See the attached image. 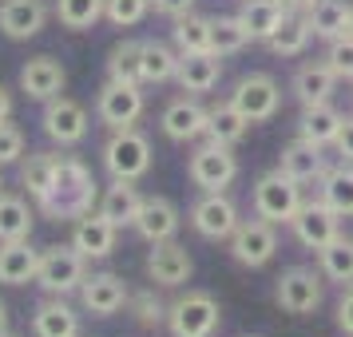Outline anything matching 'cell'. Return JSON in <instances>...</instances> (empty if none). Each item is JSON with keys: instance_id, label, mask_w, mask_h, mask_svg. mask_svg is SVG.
I'll return each mask as SVG.
<instances>
[{"instance_id": "cell-16", "label": "cell", "mask_w": 353, "mask_h": 337, "mask_svg": "<svg viewBox=\"0 0 353 337\" xmlns=\"http://www.w3.org/2000/svg\"><path fill=\"white\" fill-rule=\"evenodd\" d=\"M207 119H210V108L183 96L175 103H167V112H163V135L171 143H194V139L207 135Z\"/></svg>"}, {"instance_id": "cell-7", "label": "cell", "mask_w": 353, "mask_h": 337, "mask_svg": "<svg viewBox=\"0 0 353 337\" xmlns=\"http://www.w3.org/2000/svg\"><path fill=\"white\" fill-rule=\"evenodd\" d=\"M187 175L199 191H226L234 178H239V159L230 155V147L223 143H203L191 151V163H187Z\"/></svg>"}, {"instance_id": "cell-33", "label": "cell", "mask_w": 353, "mask_h": 337, "mask_svg": "<svg viewBox=\"0 0 353 337\" xmlns=\"http://www.w3.org/2000/svg\"><path fill=\"white\" fill-rule=\"evenodd\" d=\"M210 24L214 17H199V12H187L171 24V40H175V52L187 56V52H214L210 48Z\"/></svg>"}, {"instance_id": "cell-25", "label": "cell", "mask_w": 353, "mask_h": 337, "mask_svg": "<svg viewBox=\"0 0 353 337\" xmlns=\"http://www.w3.org/2000/svg\"><path fill=\"white\" fill-rule=\"evenodd\" d=\"M139 207H143V194L135 191L128 178H112V187L99 194V203H96L99 214H103L108 223H115L119 230H123V226H135Z\"/></svg>"}, {"instance_id": "cell-29", "label": "cell", "mask_w": 353, "mask_h": 337, "mask_svg": "<svg viewBox=\"0 0 353 337\" xmlns=\"http://www.w3.org/2000/svg\"><path fill=\"white\" fill-rule=\"evenodd\" d=\"M246 131H250V119L226 99V103H214L210 108V119H207V139L210 143H223V147H234L246 139Z\"/></svg>"}, {"instance_id": "cell-53", "label": "cell", "mask_w": 353, "mask_h": 337, "mask_svg": "<svg viewBox=\"0 0 353 337\" xmlns=\"http://www.w3.org/2000/svg\"><path fill=\"white\" fill-rule=\"evenodd\" d=\"M0 194H4V178H0Z\"/></svg>"}, {"instance_id": "cell-41", "label": "cell", "mask_w": 353, "mask_h": 337, "mask_svg": "<svg viewBox=\"0 0 353 337\" xmlns=\"http://www.w3.org/2000/svg\"><path fill=\"white\" fill-rule=\"evenodd\" d=\"M151 12V0H103V17L115 28H135Z\"/></svg>"}, {"instance_id": "cell-24", "label": "cell", "mask_w": 353, "mask_h": 337, "mask_svg": "<svg viewBox=\"0 0 353 337\" xmlns=\"http://www.w3.org/2000/svg\"><path fill=\"white\" fill-rule=\"evenodd\" d=\"M325 147H314L305 143V139H294L290 147H282V159H278V171L282 175H290L294 183H314V178H321L330 167H325V155H321Z\"/></svg>"}, {"instance_id": "cell-22", "label": "cell", "mask_w": 353, "mask_h": 337, "mask_svg": "<svg viewBox=\"0 0 353 337\" xmlns=\"http://www.w3.org/2000/svg\"><path fill=\"white\" fill-rule=\"evenodd\" d=\"M36 270H40V250L28 238L0 242V282L4 286H28L36 282Z\"/></svg>"}, {"instance_id": "cell-27", "label": "cell", "mask_w": 353, "mask_h": 337, "mask_svg": "<svg viewBox=\"0 0 353 337\" xmlns=\"http://www.w3.org/2000/svg\"><path fill=\"white\" fill-rule=\"evenodd\" d=\"M337 88V76L330 72V64H302L294 72V96L302 108H314V103H330Z\"/></svg>"}, {"instance_id": "cell-5", "label": "cell", "mask_w": 353, "mask_h": 337, "mask_svg": "<svg viewBox=\"0 0 353 337\" xmlns=\"http://www.w3.org/2000/svg\"><path fill=\"white\" fill-rule=\"evenodd\" d=\"M103 167L112 178H143L151 171V143H147L143 131L135 127H123V131H112V139L103 143Z\"/></svg>"}, {"instance_id": "cell-13", "label": "cell", "mask_w": 353, "mask_h": 337, "mask_svg": "<svg viewBox=\"0 0 353 337\" xmlns=\"http://www.w3.org/2000/svg\"><path fill=\"white\" fill-rule=\"evenodd\" d=\"M191 226L210 242H230V234L239 230V207L226 198V191H207L191 207Z\"/></svg>"}, {"instance_id": "cell-35", "label": "cell", "mask_w": 353, "mask_h": 337, "mask_svg": "<svg viewBox=\"0 0 353 337\" xmlns=\"http://www.w3.org/2000/svg\"><path fill=\"white\" fill-rule=\"evenodd\" d=\"M36 214L20 194H0V242H20L32 234Z\"/></svg>"}, {"instance_id": "cell-26", "label": "cell", "mask_w": 353, "mask_h": 337, "mask_svg": "<svg viewBox=\"0 0 353 337\" xmlns=\"http://www.w3.org/2000/svg\"><path fill=\"white\" fill-rule=\"evenodd\" d=\"M345 123V115L337 112L334 103H314V108H302V119H298V139L314 147H330L337 143V131Z\"/></svg>"}, {"instance_id": "cell-23", "label": "cell", "mask_w": 353, "mask_h": 337, "mask_svg": "<svg viewBox=\"0 0 353 337\" xmlns=\"http://www.w3.org/2000/svg\"><path fill=\"white\" fill-rule=\"evenodd\" d=\"M32 334L36 337H80V314L64 298H44L32 309Z\"/></svg>"}, {"instance_id": "cell-38", "label": "cell", "mask_w": 353, "mask_h": 337, "mask_svg": "<svg viewBox=\"0 0 353 337\" xmlns=\"http://www.w3.org/2000/svg\"><path fill=\"white\" fill-rule=\"evenodd\" d=\"M250 40H254V36L242 24V17H219L210 24V48L219 52V56H239Z\"/></svg>"}, {"instance_id": "cell-9", "label": "cell", "mask_w": 353, "mask_h": 337, "mask_svg": "<svg viewBox=\"0 0 353 337\" xmlns=\"http://www.w3.org/2000/svg\"><path fill=\"white\" fill-rule=\"evenodd\" d=\"M230 103H234L250 123H266V119H274L278 108H282V92H278V83H274L270 76L250 72V76H242V80L234 83Z\"/></svg>"}, {"instance_id": "cell-40", "label": "cell", "mask_w": 353, "mask_h": 337, "mask_svg": "<svg viewBox=\"0 0 353 337\" xmlns=\"http://www.w3.org/2000/svg\"><path fill=\"white\" fill-rule=\"evenodd\" d=\"M103 17V0H56V20L68 32H88Z\"/></svg>"}, {"instance_id": "cell-43", "label": "cell", "mask_w": 353, "mask_h": 337, "mask_svg": "<svg viewBox=\"0 0 353 337\" xmlns=\"http://www.w3.org/2000/svg\"><path fill=\"white\" fill-rule=\"evenodd\" d=\"M24 159V131L17 123H0V167H8V163H20Z\"/></svg>"}, {"instance_id": "cell-2", "label": "cell", "mask_w": 353, "mask_h": 337, "mask_svg": "<svg viewBox=\"0 0 353 337\" xmlns=\"http://www.w3.org/2000/svg\"><path fill=\"white\" fill-rule=\"evenodd\" d=\"M83 278H88V258L68 242V246H48L40 250V270H36V286L52 294V298H68L80 294Z\"/></svg>"}, {"instance_id": "cell-49", "label": "cell", "mask_w": 353, "mask_h": 337, "mask_svg": "<svg viewBox=\"0 0 353 337\" xmlns=\"http://www.w3.org/2000/svg\"><path fill=\"white\" fill-rule=\"evenodd\" d=\"M282 8H286V12H305L310 0H282Z\"/></svg>"}, {"instance_id": "cell-10", "label": "cell", "mask_w": 353, "mask_h": 337, "mask_svg": "<svg viewBox=\"0 0 353 337\" xmlns=\"http://www.w3.org/2000/svg\"><path fill=\"white\" fill-rule=\"evenodd\" d=\"M278 254V230L274 223L266 218H250V223H239V230L230 234V258L239 262V266H266L270 258Z\"/></svg>"}, {"instance_id": "cell-6", "label": "cell", "mask_w": 353, "mask_h": 337, "mask_svg": "<svg viewBox=\"0 0 353 337\" xmlns=\"http://www.w3.org/2000/svg\"><path fill=\"white\" fill-rule=\"evenodd\" d=\"M143 83H123V80H108L96 96V119L103 127L123 131L135 127L139 115H143Z\"/></svg>"}, {"instance_id": "cell-28", "label": "cell", "mask_w": 353, "mask_h": 337, "mask_svg": "<svg viewBox=\"0 0 353 337\" xmlns=\"http://www.w3.org/2000/svg\"><path fill=\"white\" fill-rule=\"evenodd\" d=\"M305 20H310V32L330 44V40L350 32V4L345 0H310Z\"/></svg>"}, {"instance_id": "cell-18", "label": "cell", "mask_w": 353, "mask_h": 337, "mask_svg": "<svg viewBox=\"0 0 353 337\" xmlns=\"http://www.w3.org/2000/svg\"><path fill=\"white\" fill-rule=\"evenodd\" d=\"M48 24L44 0H0V32L8 40H32Z\"/></svg>"}, {"instance_id": "cell-37", "label": "cell", "mask_w": 353, "mask_h": 337, "mask_svg": "<svg viewBox=\"0 0 353 337\" xmlns=\"http://www.w3.org/2000/svg\"><path fill=\"white\" fill-rule=\"evenodd\" d=\"M321 198H325L341 218H350L353 214V163L330 167V171L321 175Z\"/></svg>"}, {"instance_id": "cell-42", "label": "cell", "mask_w": 353, "mask_h": 337, "mask_svg": "<svg viewBox=\"0 0 353 337\" xmlns=\"http://www.w3.org/2000/svg\"><path fill=\"white\" fill-rule=\"evenodd\" d=\"M325 64L334 72L337 80H353V36H337L330 40V52H325Z\"/></svg>"}, {"instance_id": "cell-36", "label": "cell", "mask_w": 353, "mask_h": 337, "mask_svg": "<svg viewBox=\"0 0 353 337\" xmlns=\"http://www.w3.org/2000/svg\"><path fill=\"white\" fill-rule=\"evenodd\" d=\"M318 262H321V274H325L330 282L353 286V238L350 234H337L330 246H321Z\"/></svg>"}, {"instance_id": "cell-31", "label": "cell", "mask_w": 353, "mask_h": 337, "mask_svg": "<svg viewBox=\"0 0 353 337\" xmlns=\"http://www.w3.org/2000/svg\"><path fill=\"white\" fill-rule=\"evenodd\" d=\"M56 163H60V155H52V151H36V155H28V159L20 163V187L36 198V207H40L52 191Z\"/></svg>"}, {"instance_id": "cell-46", "label": "cell", "mask_w": 353, "mask_h": 337, "mask_svg": "<svg viewBox=\"0 0 353 337\" xmlns=\"http://www.w3.org/2000/svg\"><path fill=\"white\" fill-rule=\"evenodd\" d=\"M151 8L159 12V17H167V20H179V17H187L194 8V0H151Z\"/></svg>"}, {"instance_id": "cell-32", "label": "cell", "mask_w": 353, "mask_h": 337, "mask_svg": "<svg viewBox=\"0 0 353 337\" xmlns=\"http://www.w3.org/2000/svg\"><path fill=\"white\" fill-rule=\"evenodd\" d=\"M239 17H242V24L250 28V36L266 44V40L278 32V24L286 20V8H282V0H242Z\"/></svg>"}, {"instance_id": "cell-45", "label": "cell", "mask_w": 353, "mask_h": 337, "mask_svg": "<svg viewBox=\"0 0 353 337\" xmlns=\"http://www.w3.org/2000/svg\"><path fill=\"white\" fill-rule=\"evenodd\" d=\"M337 329L345 337H353V286H345L341 302H337Z\"/></svg>"}, {"instance_id": "cell-44", "label": "cell", "mask_w": 353, "mask_h": 337, "mask_svg": "<svg viewBox=\"0 0 353 337\" xmlns=\"http://www.w3.org/2000/svg\"><path fill=\"white\" fill-rule=\"evenodd\" d=\"M131 309H135V321H139V325H159V321L167 318V309L155 302V294H151V289L135 294V298H131Z\"/></svg>"}, {"instance_id": "cell-21", "label": "cell", "mask_w": 353, "mask_h": 337, "mask_svg": "<svg viewBox=\"0 0 353 337\" xmlns=\"http://www.w3.org/2000/svg\"><path fill=\"white\" fill-rule=\"evenodd\" d=\"M219 76H223V56L219 52H187V56H179L175 80L183 92L203 96V92H210L219 83Z\"/></svg>"}, {"instance_id": "cell-1", "label": "cell", "mask_w": 353, "mask_h": 337, "mask_svg": "<svg viewBox=\"0 0 353 337\" xmlns=\"http://www.w3.org/2000/svg\"><path fill=\"white\" fill-rule=\"evenodd\" d=\"M96 203H99V187H96V178H92V171L76 155H60L52 191L40 203L44 218H52V223H76L83 214H92Z\"/></svg>"}, {"instance_id": "cell-15", "label": "cell", "mask_w": 353, "mask_h": 337, "mask_svg": "<svg viewBox=\"0 0 353 337\" xmlns=\"http://www.w3.org/2000/svg\"><path fill=\"white\" fill-rule=\"evenodd\" d=\"M191 270H194L191 254H187V246H179L175 238L155 242L151 254H147V278H151L155 286L175 289V286H183V282L191 278Z\"/></svg>"}, {"instance_id": "cell-51", "label": "cell", "mask_w": 353, "mask_h": 337, "mask_svg": "<svg viewBox=\"0 0 353 337\" xmlns=\"http://www.w3.org/2000/svg\"><path fill=\"white\" fill-rule=\"evenodd\" d=\"M350 36H353V4H350Z\"/></svg>"}, {"instance_id": "cell-20", "label": "cell", "mask_w": 353, "mask_h": 337, "mask_svg": "<svg viewBox=\"0 0 353 337\" xmlns=\"http://www.w3.org/2000/svg\"><path fill=\"white\" fill-rule=\"evenodd\" d=\"M135 234L143 242H167L179 234V207L163 194H147L143 207H139V218H135Z\"/></svg>"}, {"instance_id": "cell-17", "label": "cell", "mask_w": 353, "mask_h": 337, "mask_svg": "<svg viewBox=\"0 0 353 337\" xmlns=\"http://www.w3.org/2000/svg\"><path fill=\"white\" fill-rule=\"evenodd\" d=\"M115 238H119V226L108 223L99 210L83 214V218H76V226H72V246H76L88 262H99V258L112 254Z\"/></svg>"}, {"instance_id": "cell-11", "label": "cell", "mask_w": 353, "mask_h": 337, "mask_svg": "<svg viewBox=\"0 0 353 337\" xmlns=\"http://www.w3.org/2000/svg\"><path fill=\"white\" fill-rule=\"evenodd\" d=\"M274 302L282 305L286 314H294V318L314 314L321 305V278L310 266H290L278 278V286H274Z\"/></svg>"}, {"instance_id": "cell-48", "label": "cell", "mask_w": 353, "mask_h": 337, "mask_svg": "<svg viewBox=\"0 0 353 337\" xmlns=\"http://www.w3.org/2000/svg\"><path fill=\"white\" fill-rule=\"evenodd\" d=\"M4 119H12V92L0 83V123H4Z\"/></svg>"}, {"instance_id": "cell-14", "label": "cell", "mask_w": 353, "mask_h": 337, "mask_svg": "<svg viewBox=\"0 0 353 337\" xmlns=\"http://www.w3.org/2000/svg\"><path fill=\"white\" fill-rule=\"evenodd\" d=\"M128 302H131V294H128V282H123L119 274L99 270V274H88V278H83V286H80L83 314H92V318H112V314H119Z\"/></svg>"}, {"instance_id": "cell-34", "label": "cell", "mask_w": 353, "mask_h": 337, "mask_svg": "<svg viewBox=\"0 0 353 337\" xmlns=\"http://www.w3.org/2000/svg\"><path fill=\"white\" fill-rule=\"evenodd\" d=\"M108 80L143 83V40H119L108 52Z\"/></svg>"}, {"instance_id": "cell-19", "label": "cell", "mask_w": 353, "mask_h": 337, "mask_svg": "<svg viewBox=\"0 0 353 337\" xmlns=\"http://www.w3.org/2000/svg\"><path fill=\"white\" fill-rule=\"evenodd\" d=\"M68 83V72L60 60H52V56H36L28 64L20 68V92L28 99H40V103H48L64 92Z\"/></svg>"}, {"instance_id": "cell-12", "label": "cell", "mask_w": 353, "mask_h": 337, "mask_svg": "<svg viewBox=\"0 0 353 337\" xmlns=\"http://www.w3.org/2000/svg\"><path fill=\"white\" fill-rule=\"evenodd\" d=\"M40 127L48 135L52 143L60 147H76L88 139V112H83V103L68 96H56L44 103V115H40Z\"/></svg>"}, {"instance_id": "cell-39", "label": "cell", "mask_w": 353, "mask_h": 337, "mask_svg": "<svg viewBox=\"0 0 353 337\" xmlns=\"http://www.w3.org/2000/svg\"><path fill=\"white\" fill-rule=\"evenodd\" d=\"M179 72V52L159 44V40H143V83H167Z\"/></svg>"}, {"instance_id": "cell-30", "label": "cell", "mask_w": 353, "mask_h": 337, "mask_svg": "<svg viewBox=\"0 0 353 337\" xmlns=\"http://www.w3.org/2000/svg\"><path fill=\"white\" fill-rule=\"evenodd\" d=\"M310 40H314V32H310L305 12H286V20L278 24V32L266 40V48H270L274 56L290 60V56H302V52L310 48Z\"/></svg>"}, {"instance_id": "cell-50", "label": "cell", "mask_w": 353, "mask_h": 337, "mask_svg": "<svg viewBox=\"0 0 353 337\" xmlns=\"http://www.w3.org/2000/svg\"><path fill=\"white\" fill-rule=\"evenodd\" d=\"M4 329H8V305L0 302V334H4Z\"/></svg>"}, {"instance_id": "cell-4", "label": "cell", "mask_w": 353, "mask_h": 337, "mask_svg": "<svg viewBox=\"0 0 353 337\" xmlns=\"http://www.w3.org/2000/svg\"><path fill=\"white\" fill-rule=\"evenodd\" d=\"M302 203H305L302 183H294L282 171H270V175H262L254 183V214L266 218V223H274V226H290Z\"/></svg>"}, {"instance_id": "cell-52", "label": "cell", "mask_w": 353, "mask_h": 337, "mask_svg": "<svg viewBox=\"0 0 353 337\" xmlns=\"http://www.w3.org/2000/svg\"><path fill=\"white\" fill-rule=\"evenodd\" d=\"M0 337H17V334H8V329H4V334H0Z\"/></svg>"}, {"instance_id": "cell-47", "label": "cell", "mask_w": 353, "mask_h": 337, "mask_svg": "<svg viewBox=\"0 0 353 337\" xmlns=\"http://www.w3.org/2000/svg\"><path fill=\"white\" fill-rule=\"evenodd\" d=\"M337 155H341V163H353V115H345V123H341V131H337Z\"/></svg>"}, {"instance_id": "cell-3", "label": "cell", "mask_w": 353, "mask_h": 337, "mask_svg": "<svg viewBox=\"0 0 353 337\" xmlns=\"http://www.w3.org/2000/svg\"><path fill=\"white\" fill-rule=\"evenodd\" d=\"M223 321V309L207 289H187L167 305V325L175 337H210Z\"/></svg>"}, {"instance_id": "cell-8", "label": "cell", "mask_w": 353, "mask_h": 337, "mask_svg": "<svg viewBox=\"0 0 353 337\" xmlns=\"http://www.w3.org/2000/svg\"><path fill=\"white\" fill-rule=\"evenodd\" d=\"M290 226H294V234H298V242H302L305 250H321V246H330L341 234V214L318 194V198H305L302 207H298Z\"/></svg>"}]
</instances>
